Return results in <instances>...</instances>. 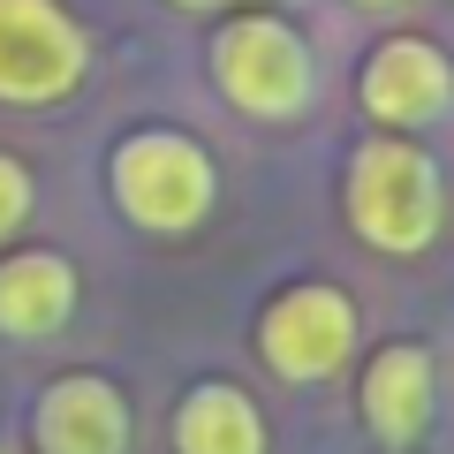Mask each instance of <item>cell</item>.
<instances>
[{
  "mask_svg": "<svg viewBox=\"0 0 454 454\" xmlns=\"http://www.w3.org/2000/svg\"><path fill=\"white\" fill-rule=\"evenodd\" d=\"M340 212H348V235L379 258H424L447 227V182L439 160L417 137H387L372 129L348 152V175H340Z\"/></svg>",
  "mask_w": 454,
  "mask_h": 454,
  "instance_id": "obj_1",
  "label": "cell"
},
{
  "mask_svg": "<svg viewBox=\"0 0 454 454\" xmlns=\"http://www.w3.org/2000/svg\"><path fill=\"white\" fill-rule=\"evenodd\" d=\"M106 197L129 227L175 243V235H197L212 220V205H220V167H212V152L190 129L152 121V129H129L106 152Z\"/></svg>",
  "mask_w": 454,
  "mask_h": 454,
  "instance_id": "obj_2",
  "label": "cell"
},
{
  "mask_svg": "<svg viewBox=\"0 0 454 454\" xmlns=\"http://www.w3.org/2000/svg\"><path fill=\"white\" fill-rule=\"evenodd\" d=\"M212 91L243 121H295L318 91V61H310L303 31L273 8H235L212 31Z\"/></svg>",
  "mask_w": 454,
  "mask_h": 454,
  "instance_id": "obj_3",
  "label": "cell"
},
{
  "mask_svg": "<svg viewBox=\"0 0 454 454\" xmlns=\"http://www.w3.org/2000/svg\"><path fill=\"white\" fill-rule=\"evenodd\" d=\"M91 76V31L61 0H0V106L46 114L83 91Z\"/></svg>",
  "mask_w": 454,
  "mask_h": 454,
  "instance_id": "obj_4",
  "label": "cell"
},
{
  "mask_svg": "<svg viewBox=\"0 0 454 454\" xmlns=\"http://www.w3.org/2000/svg\"><path fill=\"white\" fill-rule=\"evenodd\" d=\"M356 340H364L356 295L333 288V280H288V288L258 310V356H265V372L288 379V387H318V379L348 372Z\"/></svg>",
  "mask_w": 454,
  "mask_h": 454,
  "instance_id": "obj_5",
  "label": "cell"
},
{
  "mask_svg": "<svg viewBox=\"0 0 454 454\" xmlns=\"http://www.w3.org/2000/svg\"><path fill=\"white\" fill-rule=\"evenodd\" d=\"M356 106H364V121L387 129V137L432 129L439 114L454 106V61H447V46L424 38V31L379 38V46L364 53V68H356Z\"/></svg>",
  "mask_w": 454,
  "mask_h": 454,
  "instance_id": "obj_6",
  "label": "cell"
},
{
  "mask_svg": "<svg viewBox=\"0 0 454 454\" xmlns=\"http://www.w3.org/2000/svg\"><path fill=\"white\" fill-rule=\"evenodd\" d=\"M129 394L106 372H61L31 402V447L38 454H129Z\"/></svg>",
  "mask_w": 454,
  "mask_h": 454,
  "instance_id": "obj_7",
  "label": "cell"
},
{
  "mask_svg": "<svg viewBox=\"0 0 454 454\" xmlns=\"http://www.w3.org/2000/svg\"><path fill=\"white\" fill-rule=\"evenodd\" d=\"M356 409H364V432L379 439L387 454L417 447L439 417V372H432V348L424 340H379L364 356L356 379Z\"/></svg>",
  "mask_w": 454,
  "mask_h": 454,
  "instance_id": "obj_8",
  "label": "cell"
},
{
  "mask_svg": "<svg viewBox=\"0 0 454 454\" xmlns=\"http://www.w3.org/2000/svg\"><path fill=\"white\" fill-rule=\"evenodd\" d=\"M83 303L76 258L31 243V250H0V340H53Z\"/></svg>",
  "mask_w": 454,
  "mask_h": 454,
  "instance_id": "obj_9",
  "label": "cell"
},
{
  "mask_svg": "<svg viewBox=\"0 0 454 454\" xmlns=\"http://www.w3.org/2000/svg\"><path fill=\"white\" fill-rule=\"evenodd\" d=\"M167 439H175V454H273L265 409L235 379H197V387H182Z\"/></svg>",
  "mask_w": 454,
  "mask_h": 454,
  "instance_id": "obj_10",
  "label": "cell"
},
{
  "mask_svg": "<svg viewBox=\"0 0 454 454\" xmlns=\"http://www.w3.org/2000/svg\"><path fill=\"white\" fill-rule=\"evenodd\" d=\"M31 212H38V175H31V160H23V152H0V243H8L16 227H31Z\"/></svg>",
  "mask_w": 454,
  "mask_h": 454,
  "instance_id": "obj_11",
  "label": "cell"
},
{
  "mask_svg": "<svg viewBox=\"0 0 454 454\" xmlns=\"http://www.w3.org/2000/svg\"><path fill=\"white\" fill-rule=\"evenodd\" d=\"M167 8H190L197 16V8H243V0H167Z\"/></svg>",
  "mask_w": 454,
  "mask_h": 454,
  "instance_id": "obj_12",
  "label": "cell"
},
{
  "mask_svg": "<svg viewBox=\"0 0 454 454\" xmlns=\"http://www.w3.org/2000/svg\"><path fill=\"white\" fill-rule=\"evenodd\" d=\"M348 8H372V16H379V8H409V0H348Z\"/></svg>",
  "mask_w": 454,
  "mask_h": 454,
  "instance_id": "obj_13",
  "label": "cell"
},
{
  "mask_svg": "<svg viewBox=\"0 0 454 454\" xmlns=\"http://www.w3.org/2000/svg\"><path fill=\"white\" fill-rule=\"evenodd\" d=\"M0 454H16V439H0Z\"/></svg>",
  "mask_w": 454,
  "mask_h": 454,
  "instance_id": "obj_14",
  "label": "cell"
}]
</instances>
